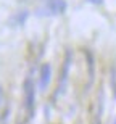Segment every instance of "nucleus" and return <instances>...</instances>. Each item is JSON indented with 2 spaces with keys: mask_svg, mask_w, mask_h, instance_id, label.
Listing matches in <instances>:
<instances>
[{
  "mask_svg": "<svg viewBox=\"0 0 116 124\" xmlns=\"http://www.w3.org/2000/svg\"><path fill=\"white\" fill-rule=\"evenodd\" d=\"M24 100H26V108L29 115L34 113V101H36V89H34L32 79L28 78L24 81Z\"/></svg>",
  "mask_w": 116,
  "mask_h": 124,
  "instance_id": "obj_2",
  "label": "nucleus"
},
{
  "mask_svg": "<svg viewBox=\"0 0 116 124\" xmlns=\"http://www.w3.org/2000/svg\"><path fill=\"white\" fill-rule=\"evenodd\" d=\"M70 56H71V53H68V56H66V61H65V69H63V73H61V81H60V84H58V93L63 92V87H65L66 79H68V69H70Z\"/></svg>",
  "mask_w": 116,
  "mask_h": 124,
  "instance_id": "obj_4",
  "label": "nucleus"
},
{
  "mask_svg": "<svg viewBox=\"0 0 116 124\" xmlns=\"http://www.w3.org/2000/svg\"><path fill=\"white\" fill-rule=\"evenodd\" d=\"M115 124H116V121H115Z\"/></svg>",
  "mask_w": 116,
  "mask_h": 124,
  "instance_id": "obj_6",
  "label": "nucleus"
},
{
  "mask_svg": "<svg viewBox=\"0 0 116 124\" xmlns=\"http://www.w3.org/2000/svg\"><path fill=\"white\" fill-rule=\"evenodd\" d=\"M90 3H95V5H100V3H103V0H89Z\"/></svg>",
  "mask_w": 116,
  "mask_h": 124,
  "instance_id": "obj_5",
  "label": "nucleus"
},
{
  "mask_svg": "<svg viewBox=\"0 0 116 124\" xmlns=\"http://www.w3.org/2000/svg\"><path fill=\"white\" fill-rule=\"evenodd\" d=\"M66 2L65 0H48L44 7H42L40 10L37 11L39 16H56V15H61V13H65V10H66Z\"/></svg>",
  "mask_w": 116,
  "mask_h": 124,
  "instance_id": "obj_1",
  "label": "nucleus"
},
{
  "mask_svg": "<svg viewBox=\"0 0 116 124\" xmlns=\"http://www.w3.org/2000/svg\"><path fill=\"white\" fill-rule=\"evenodd\" d=\"M50 79H52V66L48 63H45V64H42V68H40V82H39L40 90L47 89V85L50 84Z\"/></svg>",
  "mask_w": 116,
  "mask_h": 124,
  "instance_id": "obj_3",
  "label": "nucleus"
}]
</instances>
